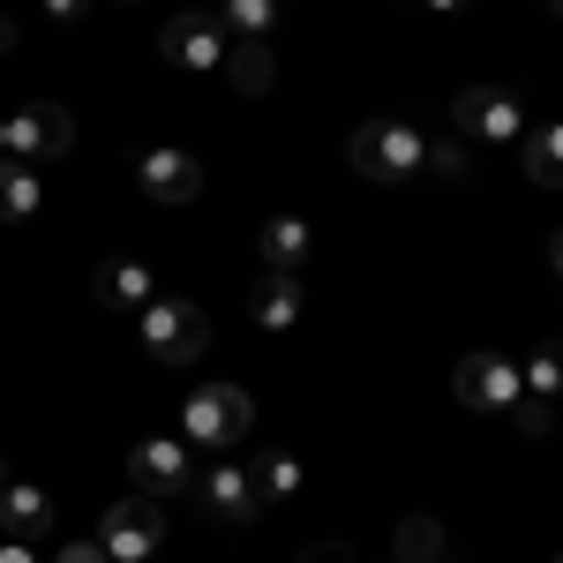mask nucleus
I'll return each mask as SVG.
<instances>
[{"mask_svg": "<svg viewBox=\"0 0 563 563\" xmlns=\"http://www.w3.org/2000/svg\"><path fill=\"white\" fill-rule=\"evenodd\" d=\"M346 158H353V174H361V180L390 188V180H406V174H421V166H429V143H421L413 121L376 113V121H361V129L346 135Z\"/></svg>", "mask_w": 563, "mask_h": 563, "instance_id": "obj_1", "label": "nucleus"}, {"mask_svg": "<svg viewBox=\"0 0 563 563\" xmlns=\"http://www.w3.org/2000/svg\"><path fill=\"white\" fill-rule=\"evenodd\" d=\"M135 323H143L151 361H166V368H188V361H203V353H211V316H203L196 301H180V294H158Z\"/></svg>", "mask_w": 563, "mask_h": 563, "instance_id": "obj_2", "label": "nucleus"}, {"mask_svg": "<svg viewBox=\"0 0 563 563\" xmlns=\"http://www.w3.org/2000/svg\"><path fill=\"white\" fill-rule=\"evenodd\" d=\"M256 421V398L241 384H203L188 406H180V435L196 443V451H233L241 435Z\"/></svg>", "mask_w": 563, "mask_h": 563, "instance_id": "obj_3", "label": "nucleus"}, {"mask_svg": "<svg viewBox=\"0 0 563 563\" xmlns=\"http://www.w3.org/2000/svg\"><path fill=\"white\" fill-rule=\"evenodd\" d=\"M98 549L113 563H151L158 556V549H166V511H158V496H121V504H106Z\"/></svg>", "mask_w": 563, "mask_h": 563, "instance_id": "obj_4", "label": "nucleus"}, {"mask_svg": "<svg viewBox=\"0 0 563 563\" xmlns=\"http://www.w3.org/2000/svg\"><path fill=\"white\" fill-rule=\"evenodd\" d=\"M451 390H459V406H474V413H511L526 398V376L511 353H466L459 368H451Z\"/></svg>", "mask_w": 563, "mask_h": 563, "instance_id": "obj_5", "label": "nucleus"}, {"mask_svg": "<svg viewBox=\"0 0 563 563\" xmlns=\"http://www.w3.org/2000/svg\"><path fill=\"white\" fill-rule=\"evenodd\" d=\"M451 121H459V135H481V143H519L526 106L504 84H466L459 98H451Z\"/></svg>", "mask_w": 563, "mask_h": 563, "instance_id": "obj_6", "label": "nucleus"}, {"mask_svg": "<svg viewBox=\"0 0 563 563\" xmlns=\"http://www.w3.org/2000/svg\"><path fill=\"white\" fill-rule=\"evenodd\" d=\"M68 143H76V121H68V106H23V113H8V158H23V166H53V158H68Z\"/></svg>", "mask_w": 563, "mask_h": 563, "instance_id": "obj_7", "label": "nucleus"}, {"mask_svg": "<svg viewBox=\"0 0 563 563\" xmlns=\"http://www.w3.org/2000/svg\"><path fill=\"white\" fill-rule=\"evenodd\" d=\"M196 504H203L218 526H256L263 519L256 474H249V466H225V451H218V466H203V474H196Z\"/></svg>", "mask_w": 563, "mask_h": 563, "instance_id": "obj_8", "label": "nucleus"}, {"mask_svg": "<svg viewBox=\"0 0 563 563\" xmlns=\"http://www.w3.org/2000/svg\"><path fill=\"white\" fill-rule=\"evenodd\" d=\"M225 31H218V15H174L166 31H158V53L174 60V68H196V76H211L225 68Z\"/></svg>", "mask_w": 563, "mask_h": 563, "instance_id": "obj_9", "label": "nucleus"}, {"mask_svg": "<svg viewBox=\"0 0 563 563\" xmlns=\"http://www.w3.org/2000/svg\"><path fill=\"white\" fill-rule=\"evenodd\" d=\"M129 474L143 496H174V488H188L196 481V459H188V443L180 435H143L129 451Z\"/></svg>", "mask_w": 563, "mask_h": 563, "instance_id": "obj_10", "label": "nucleus"}, {"mask_svg": "<svg viewBox=\"0 0 563 563\" xmlns=\"http://www.w3.org/2000/svg\"><path fill=\"white\" fill-rule=\"evenodd\" d=\"M135 188H143L151 203L180 211V203H196V196H203V166H196L188 151H143V166H135Z\"/></svg>", "mask_w": 563, "mask_h": 563, "instance_id": "obj_11", "label": "nucleus"}, {"mask_svg": "<svg viewBox=\"0 0 563 563\" xmlns=\"http://www.w3.org/2000/svg\"><path fill=\"white\" fill-rule=\"evenodd\" d=\"M90 294H98V308H113V316H143V308L158 301V278H151V263L113 256V263L90 271Z\"/></svg>", "mask_w": 563, "mask_h": 563, "instance_id": "obj_12", "label": "nucleus"}, {"mask_svg": "<svg viewBox=\"0 0 563 563\" xmlns=\"http://www.w3.org/2000/svg\"><path fill=\"white\" fill-rule=\"evenodd\" d=\"M249 308H256L263 331H294V323H301V271H263Z\"/></svg>", "mask_w": 563, "mask_h": 563, "instance_id": "obj_13", "label": "nucleus"}, {"mask_svg": "<svg viewBox=\"0 0 563 563\" xmlns=\"http://www.w3.org/2000/svg\"><path fill=\"white\" fill-rule=\"evenodd\" d=\"M0 526H8L15 541L53 533V496H45L38 481H8V488H0Z\"/></svg>", "mask_w": 563, "mask_h": 563, "instance_id": "obj_14", "label": "nucleus"}, {"mask_svg": "<svg viewBox=\"0 0 563 563\" xmlns=\"http://www.w3.org/2000/svg\"><path fill=\"white\" fill-rule=\"evenodd\" d=\"M45 211V174L23 158H0V225H23Z\"/></svg>", "mask_w": 563, "mask_h": 563, "instance_id": "obj_15", "label": "nucleus"}, {"mask_svg": "<svg viewBox=\"0 0 563 563\" xmlns=\"http://www.w3.org/2000/svg\"><path fill=\"white\" fill-rule=\"evenodd\" d=\"M225 76H233V90L263 98L271 76H278V60H271V45H263V38H233V45H225Z\"/></svg>", "mask_w": 563, "mask_h": 563, "instance_id": "obj_16", "label": "nucleus"}, {"mask_svg": "<svg viewBox=\"0 0 563 563\" xmlns=\"http://www.w3.org/2000/svg\"><path fill=\"white\" fill-rule=\"evenodd\" d=\"M526 180L533 188H563V121H541L526 135Z\"/></svg>", "mask_w": 563, "mask_h": 563, "instance_id": "obj_17", "label": "nucleus"}, {"mask_svg": "<svg viewBox=\"0 0 563 563\" xmlns=\"http://www.w3.org/2000/svg\"><path fill=\"white\" fill-rule=\"evenodd\" d=\"M256 249H263V271H301L308 263V225L301 218H271Z\"/></svg>", "mask_w": 563, "mask_h": 563, "instance_id": "obj_18", "label": "nucleus"}, {"mask_svg": "<svg viewBox=\"0 0 563 563\" xmlns=\"http://www.w3.org/2000/svg\"><path fill=\"white\" fill-rule=\"evenodd\" d=\"M249 474H256L263 511H271V504H294V496H301V459H286V451H271V459H256Z\"/></svg>", "mask_w": 563, "mask_h": 563, "instance_id": "obj_19", "label": "nucleus"}, {"mask_svg": "<svg viewBox=\"0 0 563 563\" xmlns=\"http://www.w3.org/2000/svg\"><path fill=\"white\" fill-rule=\"evenodd\" d=\"M218 31L225 38H271L278 31V0H225L218 8Z\"/></svg>", "mask_w": 563, "mask_h": 563, "instance_id": "obj_20", "label": "nucleus"}, {"mask_svg": "<svg viewBox=\"0 0 563 563\" xmlns=\"http://www.w3.org/2000/svg\"><path fill=\"white\" fill-rule=\"evenodd\" d=\"M435 556H443V526L429 511H413L398 526V541H390V563H435Z\"/></svg>", "mask_w": 563, "mask_h": 563, "instance_id": "obj_21", "label": "nucleus"}, {"mask_svg": "<svg viewBox=\"0 0 563 563\" xmlns=\"http://www.w3.org/2000/svg\"><path fill=\"white\" fill-rule=\"evenodd\" d=\"M519 376H526V398L556 406V398H563V346H541L533 361H519Z\"/></svg>", "mask_w": 563, "mask_h": 563, "instance_id": "obj_22", "label": "nucleus"}, {"mask_svg": "<svg viewBox=\"0 0 563 563\" xmlns=\"http://www.w3.org/2000/svg\"><path fill=\"white\" fill-rule=\"evenodd\" d=\"M511 421H519L526 435H549V429H556V406H541V398H519V406H511Z\"/></svg>", "mask_w": 563, "mask_h": 563, "instance_id": "obj_23", "label": "nucleus"}, {"mask_svg": "<svg viewBox=\"0 0 563 563\" xmlns=\"http://www.w3.org/2000/svg\"><path fill=\"white\" fill-rule=\"evenodd\" d=\"M429 174L459 180V174H466V151H459V143H435V151H429Z\"/></svg>", "mask_w": 563, "mask_h": 563, "instance_id": "obj_24", "label": "nucleus"}, {"mask_svg": "<svg viewBox=\"0 0 563 563\" xmlns=\"http://www.w3.org/2000/svg\"><path fill=\"white\" fill-rule=\"evenodd\" d=\"M53 563H113V556H106L98 541H60V556H53Z\"/></svg>", "mask_w": 563, "mask_h": 563, "instance_id": "obj_25", "label": "nucleus"}, {"mask_svg": "<svg viewBox=\"0 0 563 563\" xmlns=\"http://www.w3.org/2000/svg\"><path fill=\"white\" fill-rule=\"evenodd\" d=\"M45 15H53V23H84L90 0H45Z\"/></svg>", "mask_w": 563, "mask_h": 563, "instance_id": "obj_26", "label": "nucleus"}, {"mask_svg": "<svg viewBox=\"0 0 563 563\" xmlns=\"http://www.w3.org/2000/svg\"><path fill=\"white\" fill-rule=\"evenodd\" d=\"M301 563H353L339 541H316V549H301Z\"/></svg>", "mask_w": 563, "mask_h": 563, "instance_id": "obj_27", "label": "nucleus"}, {"mask_svg": "<svg viewBox=\"0 0 563 563\" xmlns=\"http://www.w3.org/2000/svg\"><path fill=\"white\" fill-rule=\"evenodd\" d=\"M0 563H38V556H31V541H0Z\"/></svg>", "mask_w": 563, "mask_h": 563, "instance_id": "obj_28", "label": "nucleus"}, {"mask_svg": "<svg viewBox=\"0 0 563 563\" xmlns=\"http://www.w3.org/2000/svg\"><path fill=\"white\" fill-rule=\"evenodd\" d=\"M15 53V15H0V60Z\"/></svg>", "mask_w": 563, "mask_h": 563, "instance_id": "obj_29", "label": "nucleus"}, {"mask_svg": "<svg viewBox=\"0 0 563 563\" xmlns=\"http://www.w3.org/2000/svg\"><path fill=\"white\" fill-rule=\"evenodd\" d=\"M421 8H429V15H459L466 0H421Z\"/></svg>", "mask_w": 563, "mask_h": 563, "instance_id": "obj_30", "label": "nucleus"}, {"mask_svg": "<svg viewBox=\"0 0 563 563\" xmlns=\"http://www.w3.org/2000/svg\"><path fill=\"white\" fill-rule=\"evenodd\" d=\"M549 271H556V278H563V233H556V241H549Z\"/></svg>", "mask_w": 563, "mask_h": 563, "instance_id": "obj_31", "label": "nucleus"}, {"mask_svg": "<svg viewBox=\"0 0 563 563\" xmlns=\"http://www.w3.org/2000/svg\"><path fill=\"white\" fill-rule=\"evenodd\" d=\"M0 158H8V121H0Z\"/></svg>", "mask_w": 563, "mask_h": 563, "instance_id": "obj_32", "label": "nucleus"}, {"mask_svg": "<svg viewBox=\"0 0 563 563\" xmlns=\"http://www.w3.org/2000/svg\"><path fill=\"white\" fill-rule=\"evenodd\" d=\"M8 481H15V474H8V459H0V488H8Z\"/></svg>", "mask_w": 563, "mask_h": 563, "instance_id": "obj_33", "label": "nucleus"}, {"mask_svg": "<svg viewBox=\"0 0 563 563\" xmlns=\"http://www.w3.org/2000/svg\"><path fill=\"white\" fill-rule=\"evenodd\" d=\"M549 8H556V15H563V0H549Z\"/></svg>", "mask_w": 563, "mask_h": 563, "instance_id": "obj_34", "label": "nucleus"}, {"mask_svg": "<svg viewBox=\"0 0 563 563\" xmlns=\"http://www.w3.org/2000/svg\"><path fill=\"white\" fill-rule=\"evenodd\" d=\"M556 563H563V556H556Z\"/></svg>", "mask_w": 563, "mask_h": 563, "instance_id": "obj_35", "label": "nucleus"}]
</instances>
